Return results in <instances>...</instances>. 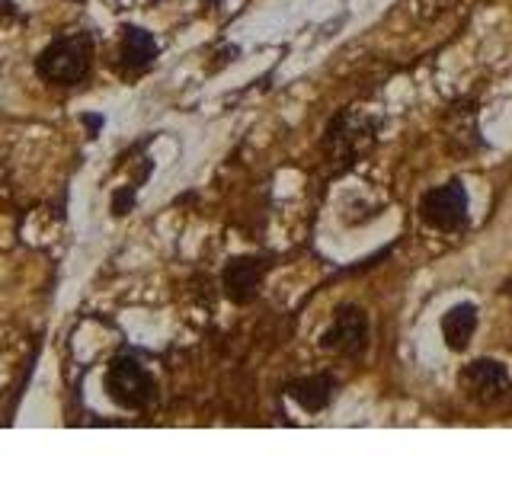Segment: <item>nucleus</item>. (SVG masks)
<instances>
[{"instance_id":"4","label":"nucleus","mask_w":512,"mask_h":480,"mask_svg":"<svg viewBox=\"0 0 512 480\" xmlns=\"http://www.w3.org/2000/svg\"><path fill=\"white\" fill-rule=\"evenodd\" d=\"M320 346L327 352H340V356H359L368 346V317L356 304H343L333 314L330 330L320 336Z\"/></svg>"},{"instance_id":"9","label":"nucleus","mask_w":512,"mask_h":480,"mask_svg":"<svg viewBox=\"0 0 512 480\" xmlns=\"http://www.w3.org/2000/svg\"><path fill=\"white\" fill-rule=\"evenodd\" d=\"M333 394H336V381L330 375H308V378H298L288 384V397L308 413L324 410L333 400Z\"/></svg>"},{"instance_id":"6","label":"nucleus","mask_w":512,"mask_h":480,"mask_svg":"<svg viewBox=\"0 0 512 480\" xmlns=\"http://www.w3.org/2000/svg\"><path fill=\"white\" fill-rule=\"evenodd\" d=\"M368 138H372V122L356 116V112H340V116L333 119V125L327 128L324 144H327L330 157L349 160L352 164V157L359 154V148Z\"/></svg>"},{"instance_id":"10","label":"nucleus","mask_w":512,"mask_h":480,"mask_svg":"<svg viewBox=\"0 0 512 480\" xmlns=\"http://www.w3.org/2000/svg\"><path fill=\"white\" fill-rule=\"evenodd\" d=\"M477 330V308L474 304H455V308H448L445 317H442V336H445V346L452 352H464L471 343V336Z\"/></svg>"},{"instance_id":"3","label":"nucleus","mask_w":512,"mask_h":480,"mask_svg":"<svg viewBox=\"0 0 512 480\" xmlns=\"http://www.w3.org/2000/svg\"><path fill=\"white\" fill-rule=\"evenodd\" d=\"M420 218L429 224V228L455 234L468 224V192L458 180L442 183L436 189H429L420 199Z\"/></svg>"},{"instance_id":"7","label":"nucleus","mask_w":512,"mask_h":480,"mask_svg":"<svg viewBox=\"0 0 512 480\" xmlns=\"http://www.w3.org/2000/svg\"><path fill=\"white\" fill-rule=\"evenodd\" d=\"M263 260H256V256H237V260H231L228 266H224V292H228V298L234 304H247L256 298V292H260V282H263Z\"/></svg>"},{"instance_id":"5","label":"nucleus","mask_w":512,"mask_h":480,"mask_svg":"<svg viewBox=\"0 0 512 480\" xmlns=\"http://www.w3.org/2000/svg\"><path fill=\"white\" fill-rule=\"evenodd\" d=\"M461 391L477 404H493L509 391V375L503 362L496 359H474L461 368Z\"/></svg>"},{"instance_id":"1","label":"nucleus","mask_w":512,"mask_h":480,"mask_svg":"<svg viewBox=\"0 0 512 480\" xmlns=\"http://www.w3.org/2000/svg\"><path fill=\"white\" fill-rule=\"evenodd\" d=\"M93 64V39L87 32H68V36L55 39L36 61V71L48 84L74 87L90 74Z\"/></svg>"},{"instance_id":"11","label":"nucleus","mask_w":512,"mask_h":480,"mask_svg":"<svg viewBox=\"0 0 512 480\" xmlns=\"http://www.w3.org/2000/svg\"><path fill=\"white\" fill-rule=\"evenodd\" d=\"M458 0H410V10L420 23H436L439 16H445Z\"/></svg>"},{"instance_id":"8","label":"nucleus","mask_w":512,"mask_h":480,"mask_svg":"<svg viewBox=\"0 0 512 480\" xmlns=\"http://www.w3.org/2000/svg\"><path fill=\"white\" fill-rule=\"evenodd\" d=\"M157 58V39L141 26H125L122 29V45H119V68L132 77L148 71Z\"/></svg>"},{"instance_id":"2","label":"nucleus","mask_w":512,"mask_h":480,"mask_svg":"<svg viewBox=\"0 0 512 480\" xmlns=\"http://www.w3.org/2000/svg\"><path fill=\"white\" fill-rule=\"evenodd\" d=\"M106 394L125 410H148L157 400V388L151 372L135 356H119L106 368Z\"/></svg>"}]
</instances>
